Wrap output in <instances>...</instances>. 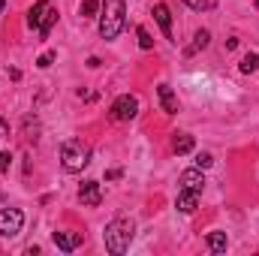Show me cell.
<instances>
[{"instance_id":"6da1fadb","label":"cell","mask_w":259,"mask_h":256,"mask_svg":"<svg viewBox=\"0 0 259 256\" xmlns=\"http://www.w3.org/2000/svg\"><path fill=\"white\" fill-rule=\"evenodd\" d=\"M124 0H103V15H100V36L103 39H118L124 30Z\"/></svg>"},{"instance_id":"7a4b0ae2","label":"cell","mask_w":259,"mask_h":256,"mask_svg":"<svg viewBox=\"0 0 259 256\" xmlns=\"http://www.w3.org/2000/svg\"><path fill=\"white\" fill-rule=\"evenodd\" d=\"M133 232H136L133 220H127V217L112 220V223L106 226V250H109V253H115V256L127 253L130 241H133Z\"/></svg>"},{"instance_id":"3957f363","label":"cell","mask_w":259,"mask_h":256,"mask_svg":"<svg viewBox=\"0 0 259 256\" xmlns=\"http://www.w3.org/2000/svg\"><path fill=\"white\" fill-rule=\"evenodd\" d=\"M61 163L66 172H81L91 163V148L81 139H66L61 145Z\"/></svg>"},{"instance_id":"277c9868","label":"cell","mask_w":259,"mask_h":256,"mask_svg":"<svg viewBox=\"0 0 259 256\" xmlns=\"http://www.w3.org/2000/svg\"><path fill=\"white\" fill-rule=\"evenodd\" d=\"M55 21H58V9L49 3V0H36L33 6H30V12H27V24L46 39L49 36V30L55 27Z\"/></svg>"},{"instance_id":"5b68a950","label":"cell","mask_w":259,"mask_h":256,"mask_svg":"<svg viewBox=\"0 0 259 256\" xmlns=\"http://www.w3.org/2000/svg\"><path fill=\"white\" fill-rule=\"evenodd\" d=\"M24 226V214L18 208H3L0 211V235L3 238H15Z\"/></svg>"},{"instance_id":"8992f818","label":"cell","mask_w":259,"mask_h":256,"mask_svg":"<svg viewBox=\"0 0 259 256\" xmlns=\"http://www.w3.org/2000/svg\"><path fill=\"white\" fill-rule=\"evenodd\" d=\"M136 115H139V100H136V97L124 94V97H118V100L112 103V118H115V121H133Z\"/></svg>"},{"instance_id":"52a82bcc","label":"cell","mask_w":259,"mask_h":256,"mask_svg":"<svg viewBox=\"0 0 259 256\" xmlns=\"http://www.w3.org/2000/svg\"><path fill=\"white\" fill-rule=\"evenodd\" d=\"M78 202L88 205V208H97V205L103 202V190H100V184H97V181H84V184L78 187Z\"/></svg>"},{"instance_id":"ba28073f","label":"cell","mask_w":259,"mask_h":256,"mask_svg":"<svg viewBox=\"0 0 259 256\" xmlns=\"http://www.w3.org/2000/svg\"><path fill=\"white\" fill-rule=\"evenodd\" d=\"M196 205H199V193H196V190H187V187H181L178 199H175V208H178L181 214H193Z\"/></svg>"},{"instance_id":"9c48e42d","label":"cell","mask_w":259,"mask_h":256,"mask_svg":"<svg viewBox=\"0 0 259 256\" xmlns=\"http://www.w3.org/2000/svg\"><path fill=\"white\" fill-rule=\"evenodd\" d=\"M157 97H160V106H163L166 115H175V112H178V97H175V91H172L166 81L157 88Z\"/></svg>"},{"instance_id":"30bf717a","label":"cell","mask_w":259,"mask_h":256,"mask_svg":"<svg viewBox=\"0 0 259 256\" xmlns=\"http://www.w3.org/2000/svg\"><path fill=\"white\" fill-rule=\"evenodd\" d=\"M52 238H55V244H58L64 253H72V250L81 244V232H55Z\"/></svg>"},{"instance_id":"8fae6325","label":"cell","mask_w":259,"mask_h":256,"mask_svg":"<svg viewBox=\"0 0 259 256\" xmlns=\"http://www.w3.org/2000/svg\"><path fill=\"white\" fill-rule=\"evenodd\" d=\"M181 187L202 193V187H205V175H202L199 166H196V169H187V172H181Z\"/></svg>"},{"instance_id":"7c38bea8","label":"cell","mask_w":259,"mask_h":256,"mask_svg":"<svg viewBox=\"0 0 259 256\" xmlns=\"http://www.w3.org/2000/svg\"><path fill=\"white\" fill-rule=\"evenodd\" d=\"M154 18H157L160 30L166 33V39H172V12H169L166 3H157V6H154Z\"/></svg>"},{"instance_id":"4fadbf2b","label":"cell","mask_w":259,"mask_h":256,"mask_svg":"<svg viewBox=\"0 0 259 256\" xmlns=\"http://www.w3.org/2000/svg\"><path fill=\"white\" fill-rule=\"evenodd\" d=\"M193 136L190 133H175V139H172V148H175V154H190L193 151Z\"/></svg>"},{"instance_id":"5bb4252c","label":"cell","mask_w":259,"mask_h":256,"mask_svg":"<svg viewBox=\"0 0 259 256\" xmlns=\"http://www.w3.org/2000/svg\"><path fill=\"white\" fill-rule=\"evenodd\" d=\"M208 247H211V253H223L226 250V232H211L208 235Z\"/></svg>"},{"instance_id":"9a60e30c","label":"cell","mask_w":259,"mask_h":256,"mask_svg":"<svg viewBox=\"0 0 259 256\" xmlns=\"http://www.w3.org/2000/svg\"><path fill=\"white\" fill-rule=\"evenodd\" d=\"M97 9H100V0H81L78 15H81V18H91V15H97Z\"/></svg>"},{"instance_id":"2e32d148","label":"cell","mask_w":259,"mask_h":256,"mask_svg":"<svg viewBox=\"0 0 259 256\" xmlns=\"http://www.w3.org/2000/svg\"><path fill=\"white\" fill-rule=\"evenodd\" d=\"M259 69V55H244L241 61V72H256Z\"/></svg>"},{"instance_id":"e0dca14e","label":"cell","mask_w":259,"mask_h":256,"mask_svg":"<svg viewBox=\"0 0 259 256\" xmlns=\"http://www.w3.org/2000/svg\"><path fill=\"white\" fill-rule=\"evenodd\" d=\"M136 36H139V46H142L145 52H148V49H154V39H151V33H148L145 27H139V30H136Z\"/></svg>"},{"instance_id":"ac0fdd59","label":"cell","mask_w":259,"mask_h":256,"mask_svg":"<svg viewBox=\"0 0 259 256\" xmlns=\"http://www.w3.org/2000/svg\"><path fill=\"white\" fill-rule=\"evenodd\" d=\"M211 163H214V157H211L208 151H202V154H196V166H199V169H208Z\"/></svg>"},{"instance_id":"d6986e66","label":"cell","mask_w":259,"mask_h":256,"mask_svg":"<svg viewBox=\"0 0 259 256\" xmlns=\"http://www.w3.org/2000/svg\"><path fill=\"white\" fill-rule=\"evenodd\" d=\"M208 42H211V33H208V30H199V33H196V46H193V52H196V49H205Z\"/></svg>"},{"instance_id":"ffe728a7","label":"cell","mask_w":259,"mask_h":256,"mask_svg":"<svg viewBox=\"0 0 259 256\" xmlns=\"http://www.w3.org/2000/svg\"><path fill=\"white\" fill-rule=\"evenodd\" d=\"M52 61H55V52H46V55H42V58L36 61V66H42V69H49V66H52Z\"/></svg>"},{"instance_id":"44dd1931","label":"cell","mask_w":259,"mask_h":256,"mask_svg":"<svg viewBox=\"0 0 259 256\" xmlns=\"http://www.w3.org/2000/svg\"><path fill=\"white\" fill-rule=\"evenodd\" d=\"M9 163H12V157H9L6 151H0V175H3L6 169H9Z\"/></svg>"},{"instance_id":"7402d4cb","label":"cell","mask_w":259,"mask_h":256,"mask_svg":"<svg viewBox=\"0 0 259 256\" xmlns=\"http://www.w3.org/2000/svg\"><path fill=\"white\" fill-rule=\"evenodd\" d=\"M187 6H193V9H202V0H184Z\"/></svg>"},{"instance_id":"603a6c76","label":"cell","mask_w":259,"mask_h":256,"mask_svg":"<svg viewBox=\"0 0 259 256\" xmlns=\"http://www.w3.org/2000/svg\"><path fill=\"white\" fill-rule=\"evenodd\" d=\"M3 9H6V0H0V12H3Z\"/></svg>"},{"instance_id":"cb8c5ba5","label":"cell","mask_w":259,"mask_h":256,"mask_svg":"<svg viewBox=\"0 0 259 256\" xmlns=\"http://www.w3.org/2000/svg\"><path fill=\"white\" fill-rule=\"evenodd\" d=\"M256 6H259V0H256Z\"/></svg>"}]
</instances>
